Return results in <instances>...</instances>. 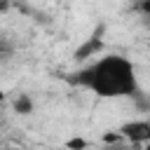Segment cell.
Listing matches in <instances>:
<instances>
[{
	"label": "cell",
	"instance_id": "cell-1",
	"mask_svg": "<svg viewBox=\"0 0 150 150\" xmlns=\"http://www.w3.org/2000/svg\"><path fill=\"white\" fill-rule=\"evenodd\" d=\"M70 82L91 89L96 96L103 98H120V96H136L138 94V82H136V70L129 59L120 54H110L98 59L96 63L82 68L70 77Z\"/></svg>",
	"mask_w": 150,
	"mask_h": 150
},
{
	"label": "cell",
	"instance_id": "cell-2",
	"mask_svg": "<svg viewBox=\"0 0 150 150\" xmlns=\"http://www.w3.org/2000/svg\"><path fill=\"white\" fill-rule=\"evenodd\" d=\"M120 134H122V138H127L131 143H145L150 138V124L145 120H141V122H127V124L120 127Z\"/></svg>",
	"mask_w": 150,
	"mask_h": 150
},
{
	"label": "cell",
	"instance_id": "cell-3",
	"mask_svg": "<svg viewBox=\"0 0 150 150\" xmlns=\"http://www.w3.org/2000/svg\"><path fill=\"white\" fill-rule=\"evenodd\" d=\"M101 35H103V26H98V30L82 45V47H77L75 49V61H84V59H89V56H94L96 52H101V47H103V40H101Z\"/></svg>",
	"mask_w": 150,
	"mask_h": 150
},
{
	"label": "cell",
	"instance_id": "cell-4",
	"mask_svg": "<svg viewBox=\"0 0 150 150\" xmlns=\"http://www.w3.org/2000/svg\"><path fill=\"white\" fill-rule=\"evenodd\" d=\"M14 110L21 112V115H28V112L33 110V101H30L28 96H19V98L14 101Z\"/></svg>",
	"mask_w": 150,
	"mask_h": 150
},
{
	"label": "cell",
	"instance_id": "cell-5",
	"mask_svg": "<svg viewBox=\"0 0 150 150\" xmlns=\"http://www.w3.org/2000/svg\"><path fill=\"white\" fill-rule=\"evenodd\" d=\"M12 52H14L12 42H9L7 38H0V61H7V59L12 56Z\"/></svg>",
	"mask_w": 150,
	"mask_h": 150
},
{
	"label": "cell",
	"instance_id": "cell-6",
	"mask_svg": "<svg viewBox=\"0 0 150 150\" xmlns=\"http://www.w3.org/2000/svg\"><path fill=\"white\" fill-rule=\"evenodd\" d=\"M122 134H105V143H120Z\"/></svg>",
	"mask_w": 150,
	"mask_h": 150
},
{
	"label": "cell",
	"instance_id": "cell-7",
	"mask_svg": "<svg viewBox=\"0 0 150 150\" xmlns=\"http://www.w3.org/2000/svg\"><path fill=\"white\" fill-rule=\"evenodd\" d=\"M68 145H70V148H84L87 143H84V141H80V138H73V141H68Z\"/></svg>",
	"mask_w": 150,
	"mask_h": 150
},
{
	"label": "cell",
	"instance_id": "cell-8",
	"mask_svg": "<svg viewBox=\"0 0 150 150\" xmlns=\"http://www.w3.org/2000/svg\"><path fill=\"white\" fill-rule=\"evenodd\" d=\"M12 7V0H0V12H7Z\"/></svg>",
	"mask_w": 150,
	"mask_h": 150
},
{
	"label": "cell",
	"instance_id": "cell-9",
	"mask_svg": "<svg viewBox=\"0 0 150 150\" xmlns=\"http://www.w3.org/2000/svg\"><path fill=\"white\" fill-rule=\"evenodd\" d=\"M2 98H5V96H2V91H0V103H2Z\"/></svg>",
	"mask_w": 150,
	"mask_h": 150
}]
</instances>
